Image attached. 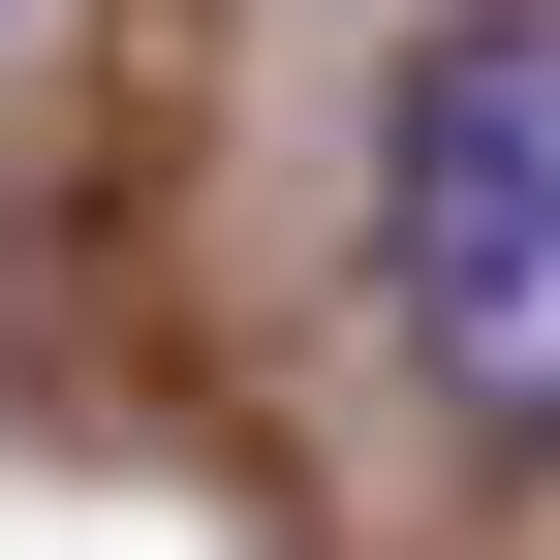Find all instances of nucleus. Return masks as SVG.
Wrapping results in <instances>:
<instances>
[{
    "mask_svg": "<svg viewBox=\"0 0 560 560\" xmlns=\"http://www.w3.org/2000/svg\"><path fill=\"white\" fill-rule=\"evenodd\" d=\"M374 312L467 467H560V0H436L374 94Z\"/></svg>",
    "mask_w": 560,
    "mask_h": 560,
    "instance_id": "obj_1",
    "label": "nucleus"
}]
</instances>
